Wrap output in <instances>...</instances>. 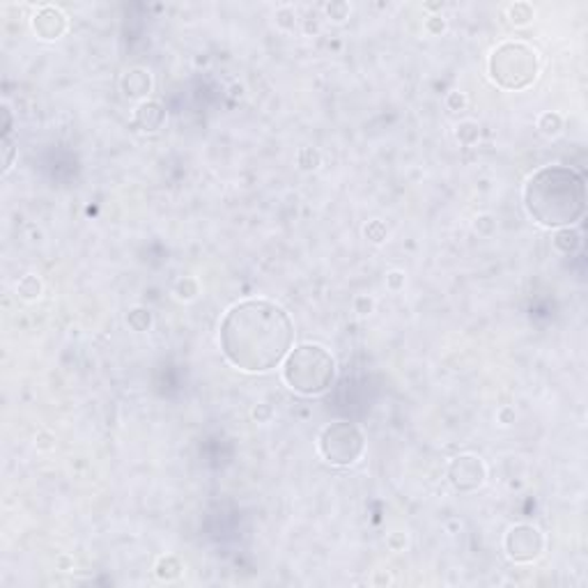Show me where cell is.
<instances>
[{
  "instance_id": "2",
  "label": "cell",
  "mask_w": 588,
  "mask_h": 588,
  "mask_svg": "<svg viewBox=\"0 0 588 588\" xmlns=\"http://www.w3.org/2000/svg\"><path fill=\"white\" fill-rule=\"evenodd\" d=\"M527 212L545 228L572 226L584 217V178L568 166H545L525 187Z\"/></svg>"
},
{
  "instance_id": "1",
  "label": "cell",
  "mask_w": 588,
  "mask_h": 588,
  "mask_svg": "<svg viewBox=\"0 0 588 588\" xmlns=\"http://www.w3.org/2000/svg\"><path fill=\"white\" fill-rule=\"evenodd\" d=\"M295 325L281 306L265 299L235 303L219 329L226 359L247 372H267L279 366L292 348Z\"/></svg>"
},
{
  "instance_id": "7",
  "label": "cell",
  "mask_w": 588,
  "mask_h": 588,
  "mask_svg": "<svg viewBox=\"0 0 588 588\" xmlns=\"http://www.w3.org/2000/svg\"><path fill=\"white\" fill-rule=\"evenodd\" d=\"M451 480L458 490L474 492L486 482V465L476 456H460L451 465Z\"/></svg>"
},
{
  "instance_id": "4",
  "label": "cell",
  "mask_w": 588,
  "mask_h": 588,
  "mask_svg": "<svg viewBox=\"0 0 588 588\" xmlns=\"http://www.w3.org/2000/svg\"><path fill=\"white\" fill-rule=\"evenodd\" d=\"M490 74L506 90H525L538 77V56L520 42H506L490 56Z\"/></svg>"
},
{
  "instance_id": "9",
  "label": "cell",
  "mask_w": 588,
  "mask_h": 588,
  "mask_svg": "<svg viewBox=\"0 0 588 588\" xmlns=\"http://www.w3.org/2000/svg\"><path fill=\"white\" fill-rule=\"evenodd\" d=\"M540 129H542V133H547V136H551V133H559V129H561V118L555 113V116H551V113H547V116H542L540 118V124H538Z\"/></svg>"
},
{
  "instance_id": "6",
  "label": "cell",
  "mask_w": 588,
  "mask_h": 588,
  "mask_svg": "<svg viewBox=\"0 0 588 588\" xmlns=\"http://www.w3.org/2000/svg\"><path fill=\"white\" fill-rule=\"evenodd\" d=\"M542 534L529 525L512 527L506 534V551L512 561H534L540 557L542 551Z\"/></svg>"
},
{
  "instance_id": "3",
  "label": "cell",
  "mask_w": 588,
  "mask_h": 588,
  "mask_svg": "<svg viewBox=\"0 0 588 588\" xmlns=\"http://www.w3.org/2000/svg\"><path fill=\"white\" fill-rule=\"evenodd\" d=\"M336 377L333 357L320 345H301L286 357L283 379L286 385L301 396L325 393Z\"/></svg>"
},
{
  "instance_id": "8",
  "label": "cell",
  "mask_w": 588,
  "mask_h": 588,
  "mask_svg": "<svg viewBox=\"0 0 588 588\" xmlns=\"http://www.w3.org/2000/svg\"><path fill=\"white\" fill-rule=\"evenodd\" d=\"M34 30H38L44 40H58L64 30V17L56 8H44L34 17Z\"/></svg>"
},
{
  "instance_id": "5",
  "label": "cell",
  "mask_w": 588,
  "mask_h": 588,
  "mask_svg": "<svg viewBox=\"0 0 588 588\" xmlns=\"http://www.w3.org/2000/svg\"><path fill=\"white\" fill-rule=\"evenodd\" d=\"M363 435L352 423H333L329 426L320 437V451L327 458V462L348 467L355 465L363 454Z\"/></svg>"
}]
</instances>
